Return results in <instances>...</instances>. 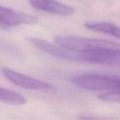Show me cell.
<instances>
[{
	"label": "cell",
	"mask_w": 120,
	"mask_h": 120,
	"mask_svg": "<svg viewBox=\"0 0 120 120\" xmlns=\"http://www.w3.org/2000/svg\"><path fill=\"white\" fill-rule=\"evenodd\" d=\"M55 42L58 46L78 52H87L97 49H110L120 50V44L99 39L86 38L75 36H59Z\"/></svg>",
	"instance_id": "cell-1"
},
{
	"label": "cell",
	"mask_w": 120,
	"mask_h": 120,
	"mask_svg": "<svg viewBox=\"0 0 120 120\" xmlns=\"http://www.w3.org/2000/svg\"><path fill=\"white\" fill-rule=\"evenodd\" d=\"M73 81L79 87L89 90H108L120 88V77L116 75L87 74L74 78Z\"/></svg>",
	"instance_id": "cell-2"
},
{
	"label": "cell",
	"mask_w": 120,
	"mask_h": 120,
	"mask_svg": "<svg viewBox=\"0 0 120 120\" xmlns=\"http://www.w3.org/2000/svg\"><path fill=\"white\" fill-rule=\"evenodd\" d=\"M29 41L40 49L47 54L62 60L73 61H81V52L75 51L56 46L48 41L38 38H29Z\"/></svg>",
	"instance_id": "cell-3"
},
{
	"label": "cell",
	"mask_w": 120,
	"mask_h": 120,
	"mask_svg": "<svg viewBox=\"0 0 120 120\" xmlns=\"http://www.w3.org/2000/svg\"><path fill=\"white\" fill-rule=\"evenodd\" d=\"M82 62L109 65H119L120 54L118 49H103L81 52Z\"/></svg>",
	"instance_id": "cell-4"
},
{
	"label": "cell",
	"mask_w": 120,
	"mask_h": 120,
	"mask_svg": "<svg viewBox=\"0 0 120 120\" xmlns=\"http://www.w3.org/2000/svg\"><path fill=\"white\" fill-rule=\"evenodd\" d=\"M2 73L12 83L25 89L39 90L49 89L51 87V85L47 82L23 75L7 67L2 68Z\"/></svg>",
	"instance_id": "cell-5"
},
{
	"label": "cell",
	"mask_w": 120,
	"mask_h": 120,
	"mask_svg": "<svg viewBox=\"0 0 120 120\" xmlns=\"http://www.w3.org/2000/svg\"><path fill=\"white\" fill-rule=\"evenodd\" d=\"M36 17L29 14L18 12L10 8L0 5V23L7 26L34 24L38 22Z\"/></svg>",
	"instance_id": "cell-6"
},
{
	"label": "cell",
	"mask_w": 120,
	"mask_h": 120,
	"mask_svg": "<svg viewBox=\"0 0 120 120\" xmlns=\"http://www.w3.org/2000/svg\"><path fill=\"white\" fill-rule=\"evenodd\" d=\"M30 5L43 11L61 15H69L74 14L75 9L55 0H29Z\"/></svg>",
	"instance_id": "cell-7"
},
{
	"label": "cell",
	"mask_w": 120,
	"mask_h": 120,
	"mask_svg": "<svg viewBox=\"0 0 120 120\" xmlns=\"http://www.w3.org/2000/svg\"><path fill=\"white\" fill-rule=\"evenodd\" d=\"M85 27L90 30L101 32L112 36L120 38V28L118 26L109 22H89L85 24Z\"/></svg>",
	"instance_id": "cell-8"
},
{
	"label": "cell",
	"mask_w": 120,
	"mask_h": 120,
	"mask_svg": "<svg viewBox=\"0 0 120 120\" xmlns=\"http://www.w3.org/2000/svg\"><path fill=\"white\" fill-rule=\"evenodd\" d=\"M0 101L15 105H21L26 102L25 98L17 92L0 87Z\"/></svg>",
	"instance_id": "cell-9"
},
{
	"label": "cell",
	"mask_w": 120,
	"mask_h": 120,
	"mask_svg": "<svg viewBox=\"0 0 120 120\" xmlns=\"http://www.w3.org/2000/svg\"><path fill=\"white\" fill-rule=\"evenodd\" d=\"M98 98L103 101L106 102H119L120 100V93L119 91H114L110 92L100 94Z\"/></svg>",
	"instance_id": "cell-10"
}]
</instances>
